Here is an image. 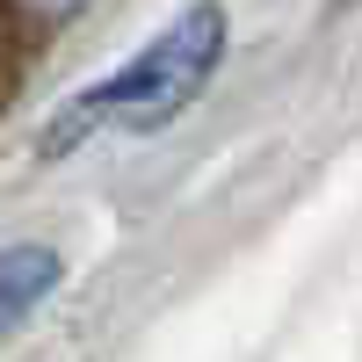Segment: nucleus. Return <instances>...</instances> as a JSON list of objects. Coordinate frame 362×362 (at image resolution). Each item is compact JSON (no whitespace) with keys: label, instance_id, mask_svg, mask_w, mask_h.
<instances>
[{"label":"nucleus","instance_id":"obj_1","mask_svg":"<svg viewBox=\"0 0 362 362\" xmlns=\"http://www.w3.org/2000/svg\"><path fill=\"white\" fill-rule=\"evenodd\" d=\"M218 58H225V8L203 0V8H189L174 29H160L124 73L80 87V95L37 131V153L66 160L73 145H87L95 131H160V124H174V116L210 87Z\"/></svg>","mask_w":362,"mask_h":362},{"label":"nucleus","instance_id":"obj_2","mask_svg":"<svg viewBox=\"0 0 362 362\" xmlns=\"http://www.w3.org/2000/svg\"><path fill=\"white\" fill-rule=\"evenodd\" d=\"M58 276H66V261L51 247H8L0 254V334H15V326L58 290Z\"/></svg>","mask_w":362,"mask_h":362}]
</instances>
